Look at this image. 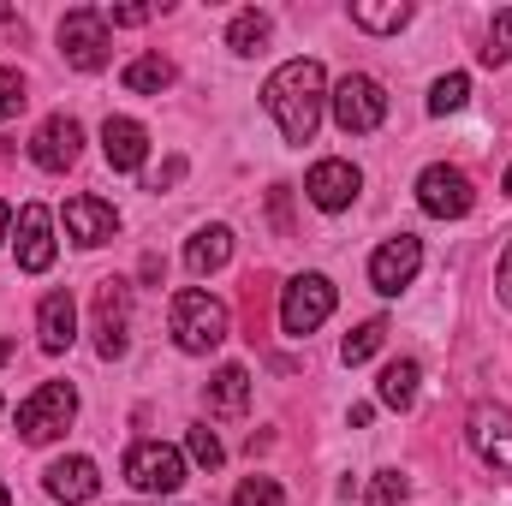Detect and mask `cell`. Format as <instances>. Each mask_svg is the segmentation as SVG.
Returning a JSON list of instances; mask_svg holds the SVG:
<instances>
[{"instance_id":"4","label":"cell","mask_w":512,"mask_h":506,"mask_svg":"<svg viewBox=\"0 0 512 506\" xmlns=\"http://www.w3.org/2000/svg\"><path fill=\"white\" fill-rule=\"evenodd\" d=\"M328 102H334V126L346 131V137H370L387 120V90L376 78H364V72H346Z\"/></svg>"},{"instance_id":"31","label":"cell","mask_w":512,"mask_h":506,"mask_svg":"<svg viewBox=\"0 0 512 506\" xmlns=\"http://www.w3.org/2000/svg\"><path fill=\"white\" fill-rule=\"evenodd\" d=\"M18 108H24V78L12 66H0V126L18 120Z\"/></svg>"},{"instance_id":"22","label":"cell","mask_w":512,"mask_h":506,"mask_svg":"<svg viewBox=\"0 0 512 506\" xmlns=\"http://www.w3.org/2000/svg\"><path fill=\"white\" fill-rule=\"evenodd\" d=\"M352 24L370 36H393L411 24V0H352Z\"/></svg>"},{"instance_id":"34","label":"cell","mask_w":512,"mask_h":506,"mask_svg":"<svg viewBox=\"0 0 512 506\" xmlns=\"http://www.w3.org/2000/svg\"><path fill=\"white\" fill-rule=\"evenodd\" d=\"M179 173H185V161H179V155H173V161H167V167H161V173H155V179H149V191H161V185H179Z\"/></svg>"},{"instance_id":"29","label":"cell","mask_w":512,"mask_h":506,"mask_svg":"<svg viewBox=\"0 0 512 506\" xmlns=\"http://www.w3.org/2000/svg\"><path fill=\"white\" fill-rule=\"evenodd\" d=\"M405 495H411V483H405L399 471H376V477H370V495H364V506H405Z\"/></svg>"},{"instance_id":"25","label":"cell","mask_w":512,"mask_h":506,"mask_svg":"<svg viewBox=\"0 0 512 506\" xmlns=\"http://www.w3.org/2000/svg\"><path fill=\"white\" fill-rule=\"evenodd\" d=\"M382 340H387V322L376 316V322H364V328H352V334H346V346H340V358H346V364L358 370V364H370V358L382 352Z\"/></svg>"},{"instance_id":"17","label":"cell","mask_w":512,"mask_h":506,"mask_svg":"<svg viewBox=\"0 0 512 506\" xmlns=\"http://www.w3.org/2000/svg\"><path fill=\"white\" fill-rule=\"evenodd\" d=\"M72 340H78V304H72V292H48L36 310V346L60 358Z\"/></svg>"},{"instance_id":"10","label":"cell","mask_w":512,"mask_h":506,"mask_svg":"<svg viewBox=\"0 0 512 506\" xmlns=\"http://www.w3.org/2000/svg\"><path fill=\"white\" fill-rule=\"evenodd\" d=\"M465 435H471V447H477L483 465H495V471L512 477V411L507 405H477L471 423H465Z\"/></svg>"},{"instance_id":"5","label":"cell","mask_w":512,"mask_h":506,"mask_svg":"<svg viewBox=\"0 0 512 506\" xmlns=\"http://www.w3.org/2000/svg\"><path fill=\"white\" fill-rule=\"evenodd\" d=\"M328 316H334V280H328V274H298V280L280 292V328H286L292 340L316 334Z\"/></svg>"},{"instance_id":"12","label":"cell","mask_w":512,"mask_h":506,"mask_svg":"<svg viewBox=\"0 0 512 506\" xmlns=\"http://www.w3.org/2000/svg\"><path fill=\"white\" fill-rule=\"evenodd\" d=\"M78 143H84V131H78L72 114H48V120L36 126V137H30V161H36L42 173H66V167L78 161Z\"/></svg>"},{"instance_id":"7","label":"cell","mask_w":512,"mask_h":506,"mask_svg":"<svg viewBox=\"0 0 512 506\" xmlns=\"http://www.w3.org/2000/svg\"><path fill=\"white\" fill-rule=\"evenodd\" d=\"M60 54H66V66H78V72H102V66H108V18H102L96 6L66 12V18H60Z\"/></svg>"},{"instance_id":"24","label":"cell","mask_w":512,"mask_h":506,"mask_svg":"<svg viewBox=\"0 0 512 506\" xmlns=\"http://www.w3.org/2000/svg\"><path fill=\"white\" fill-rule=\"evenodd\" d=\"M268 30H274L268 12H239L233 30H227V48H233V54H262V48H268Z\"/></svg>"},{"instance_id":"28","label":"cell","mask_w":512,"mask_h":506,"mask_svg":"<svg viewBox=\"0 0 512 506\" xmlns=\"http://www.w3.org/2000/svg\"><path fill=\"white\" fill-rule=\"evenodd\" d=\"M233 506H286V489H280L274 477H245V483L233 489Z\"/></svg>"},{"instance_id":"37","label":"cell","mask_w":512,"mask_h":506,"mask_svg":"<svg viewBox=\"0 0 512 506\" xmlns=\"http://www.w3.org/2000/svg\"><path fill=\"white\" fill-rule=\"evenodd\" d=\"M501 185H507V197H512V167H507V179H501Z\"/></svg>"},{"instance_id":"19","label":"cell","mask_w":512,"mask_h":506,"mask_svg":"<svg viewBox=\"0 0 512 506\" xmlns=\"http://www.w3.org/2000/svg\"><path fill=\"white\" fill-rule=\"evenodd\" d=\"M203 405H209V417H245V405H251V370L245 364H221L215 381L203 387Z\"/></svg>"},{"instance_id":"33","label":"cell","mask_w":512,"mask_h":506,"mask_svg":"<svg viewBox=\"0 0 512 506\" xmlns=\"http://www.w3.org/2000/svg\"><path fill=\"white\" fill-rule=\"evenodd\" d=\"M495 286H501V298L512 304V245L501 251V262H495Z\"/></svg>"},{"instance_id":"9","label":"cell","mask_w":512,"mask_h":506,"mask_svg":"<svg viewBox=\"0 0 512 506\" xmlns=\"http://www.w3.org/2000/svg\"><path fill=\"white\" fill-rule=\"evenodd\" d=\"M126 328H131V286L126 280H102L96 292V358H126Z\"/></svg>"},{"instance_id":"38","label":"cell","mask_w":512,"mask_h":506,"mask_svg":"<svg viewBox=\"0 0 512 506\" xmlns=\"http://www.w3.org/2000/svg\"><path fill=\"white\" fill-rule=\"evenodd\" d=\"M0 506H12V501H6V489H0Z\"/></svg>"},{"instance_id":"1","label":"cell","mask_w":512,"mask_h":506,"mask_svg":"<svg viewBox=\"0 0 512 506\" xmlns=\"http://www.w3.org/2000/svg\"><path fill=\"white\" fill-rule=\"evenodd\" d=\"M322 102H328V72L322 60H286L268 84H262V108L274 114V126L286 143H310L322 126Z\"/></svg>"},{"instance_id":"32","label":"cell","mask_w":512,"mask_h":506,"mask_svg":"<svg viewBox=\"0 0 512 506\" xmlns=\"http://www.w3.org/2000/svg\"><path fill=\"white\" fill-rule=\"evenodd\" d=\"M102 18H108V30H114V24H149V18H155V6H108Z\"/></svg>"},{"instance_id":"35","label":"cell","mask_w":512,"mask_h":506,"mask_svg":"<svg viewBox=\"0 0 512 506\" xmlns=\"http://www.w3.org/2000/svg\"><path fill=\"white\" fill-rule=\"evenodd\" d=\"M6 227H12V209H6V203H0V239H6Z\"/></svg>"},{"instance_id":"16","label":"cell","mask_w":512,"mask_h":506,"mask_svg":"<svg viewBox=\"0 0 512 506\" xmlns=\"http://www.w3.org/2000/svg\"><path fill=\"white\" fill-rule=\"evenodd\" d=\"M60 221H66V233H72L84 251H96V245H108V239L120 233V215H114V203H102V197H72Z\"/></svg>"},{"instance_id":"8","label":"cell","mask_w":512,"mask_h":506,"mask_svg":"<svg viewBox=\"0 0 512 506\" xmlns=\"http://www.w3.org/2000/svg\"><path fill=\"white\" fill-rule=\"evenodd\" d=\"M417 203H423V215H435V221H465L471 203H477V191H471V179H465L459 167L435 161V167H423V179H417Z\"/></svg>"},{"instance_id":"18","label":"cell","mask_w":512,"mask_h":506,"mask_svg":"<svg viewBox=\"0 0 512 506\" xmlns=\"http://www.w3.org/2000/svg\"><path fill=\"white\" fill-rule=\"evenodd\" d=\"M102 155H108V167L114 173H137L143 167V155H149V131L137 126V120H108L102 126Z\"/></svg>"},{"instance_id":"21","label":"cell","mask_w":512,"mask_h":506,"mask_svg":"<svg viewBox=\"0 0 512 506\" xmlns=\"http://www.w3.org/2000/svg\"><path fill=\"white\" fill-rule=\"evenodd\" d=\"M417 376H423L417 358H393L382 370V381H376V399H382L387 411H411L417 405Z\"/></svg>"},{"instance_id":"3","label":"cell","mask_w":512,"mask_h":506,"mask_svg":"<svg viewBox=\"0 0 512 506\" xmlns=\"http://www.w3.org/2000/svg\"><path fill=\"white\" fill-rule=\"evenodd\" d=\"M72 417H78V393H72V381H42V387L18 405V435H24L30 447H42V441L66 435Z\"/></svg>"},{"instance_id":"13","label":"cell","mask_w":512,"mask_h":506,"mask_svg":"<svg viewBox=\"0 0 512 506\" xmlns=\"http://www.w3.org/2000/svg\"><path fill=\"white\" fill-rule=\"evenodd\" d=\"M417 268H423V245L411 233H399V239H387L382 251L370 256V286L393 298V292H405L417 280Z\"/></svg>"},{"instance_id":"6","label":"cell","mask_w":512,"mask_h":506,"mask_svg":"<svg viewBox=\"0 0 512 506\" xmlns=\"http://www.w3.org/2000/svg\"><path fill=\"white\" fill-rule=\"evenodd\" d=\"M126 483L143 495H179L185 483V453L167 447V441H137L126 453Z\"/></svg>"},{"instance_id":"20","label":"cell","mask_w":512,"mask_h":506,"mask_svg":"<svg viewBox=\"0 0 512 506\" xmlns=\"http://www.w3.org/2000/svg\"><path fill=\"white\" fill-rule=\"evenodd\" d=\"M227 256H233V227H203L191 245H185V268L191 274H215V268H227Z\"/></svg>"},{"instance_id":"14","label":"cell","mask_w":512,"mask_h":506,"mask_svg":"<svg viewBox=\"0 0 512 506\" xmlns=\"http://www.w3.org/2000/svg\"><path fill=\"white\" fill-rule=\"evenodd\" d=\"M304 191H310V203H316V209L340 215V209H352V197L364 191V173H358L352 161H316V167H310V179H304Z\"/></svg>"},{"instance_id":"39","label":"cell","mask_w":512,"mask_h":506,"mask_svg":"<svg viewBox=\"0 0 512 506\" xmlns=\"http://www.w3.org/2000/svg\"><path fill=\"white\" fill-rule=\"evenodd\" d=\"M0 411H6V399H0Z\"/></svg>"},{"instance_id":"15","label":"cell","mask_w":512,"mask_h":506,"mask_svg":"<svg viewBox=\"0 0 512 506\" xmlns=\"http://www.w3.org/2000/svg\"><path fill=\"white\" fill-rule=\"evenodd\" d=\"M42 483H48V495H54L60 506H84V501H96V495H102V471H96V459H84V453L54 459Z\"/></svg>"},{"instance_id":"11","label":"cell","mask_w":512,"mask_h":506,"mask_svg":"<svg viewBox=\"0 0 512 506\" xmlns=\"http://www.w3.org/2000/svg\"><path fill=\"white\" fill-rule=\"evenodd\" d=\"M12 251H18V268H24V274H48V268H54V215H48L42 203H24V209H18V239H12Z\"/></svg>"},{"instance_id":"27","label":"cell","mask_w":512,"mask_h":506,"mask_svg":"<svg viewBox=\"0 0 512 506\" xmlns=\"http://www.w3.org/2000/svg\"><path fill=\"white\" fill-rule=\"evenodd\" d=\"M185 453H191L203 471H221V459H227V447L215 441V429H209V423H197V429L185 435Z\"/></svg>"},{"instance_id":"30","label":"cell","mask_w":512,"mask_h":506,"mask_svg":"<svg viewBox=\"0 0 512 506\" xmlns=\"http://www.w3.org/2000/svg\"><path fill=\"white\" fill-rule=\"evenodd\" d=\"M483 60H489V66H501V60H512V6H507V12H495V24H489V48H483Z\"/></svg>"},{"instance_id":"36","label":"cell","mask_w":512,"mask_h":506,"mask_svg":"<svg viewBox=\"0 0 512 506\" xmlns=\"http://www.w3.org/2000/svg\"><path fill=\"white\" fill-rule=\"evenodd\" d=\"M6 358H12V346H6V340H0V364H6Z\"/></svg>"},{"instance_id":"23","label":"cell","mask_w":512,"mask_h":506,"mask_svg":"<svg viewBox=\"0 0 512 506\" xmlns=\"http://www.w3.org/2000/svg\"><path fill=\"white\" fill-rule=\"evenodd\" d=\"M120 78H126L131 96H161V90H173V66H167L161 54H137Z\"/></svg>"},{"instance_id":"2","label":"cell","mask_w":512,"mask_h":506,"mask_svg":"<svg viewBox=\"0 0 512 506\" xmlns=\"http://www.w3.org/2000/svg\"><path fill=\"white\" fill-rule=\"evenodd\" d=\"M167 316H173V346L191 352V358H203V352H215L227 340V304L215 292H203V286L173 292V310Z\"/></svg>"},{"instance_id":"26","label":"cell","mask_w":512,"mask_h":506,"mask_svg":"<svg viewBox=\"0 0 512 506\" xmlns=\"http://www.w3.org/2000/svg\"><path fill=\"white\" fill-rule=\"evenodd\" d=\"M465 96H471V78H465V72H447V78H435V90H429V114H459Z\"/></svg>"}]
</instances>
